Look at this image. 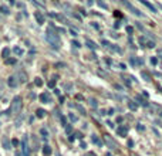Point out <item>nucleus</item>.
Masks as SVG:
<instances>
[{
    "label": "nucleus",
    "mask_w": 162,
    "mask_h": 156,
    "mask_svg": "<svg viewBox=\"0 0 162 156\" xmlns=\"http://www.w3.org/2000/svg\"><path fill=\"white\" fill-rule=\"evenodd\" d=\"M34 16H36V20H37V23H39V24H43V23H44V17H43V14H41L40 12H36Z\"/></svg>",
    "instance_id": "7"
},
{
    "label": "nucleus",
    "mask_w": 162,
    "mask_h": 156,
    "mask_svg": "<svg viewBox=\"0 0 162 156\" xmlns=\"http://www.w3.org/2000/svg\"><path fill=\"white\" fill-rule=\"evenodd\" d=\"M9 52H10V50H9V48H4L1 54H3V57H7V55H9Z\"/></svg>",
    "instance_id": "20"
},
{
    "label": "nucleus",
    "mask_w": 162,
    "mask_h": 156,
    "mask_svg": "<svg viewBox=\"0 0 162 156\" xmlns=\"http://www.w3.org/2000/svg\"><path fill=\"white\" fill-rule=\"evenodd\" d=\"M128 106H129V108H131L132 111H135V109H137V104H135L134 101H129V102H128Z\"/></svg>",
    "instance_id": "16"
},
{
    "label": "nucleus",
    "mask_w": 162,
    "mask_h": 156,
    "mask_svg": "<svg viewBox=\"0 0 162 156\" xmlns=\"http://www.w3.org/2000/svg\"><path fill=\"white\" fill-rule=\"evenodd\" d=\"M40 132H41V135H43L44 138H47V135H48V133H47V131H46V129H41Z\"/></svg>",
    "instance_id": "25"
},
{
    "label": "nucleus",
    "mask_w": 162,
    "mask_h": 156,
    "mask_svg": "<svg viewBox=\"0 0 162 156\" xmlns=\"http://www.w3.org/2000/svg\"><path fill=\"white\" fill-rule=\"evenodd\" d=\"M71 34H73V35L75 37V35H77V31H75V30H71Z\"/></svg>",
    "instance_id": "29"
},
{
    "label": "nucleus",
    "mask_w": 162,
    "mask_h": 156,
    "mask_svg": "<svg viewBox=\"0 0 162 156\" xmlns=\"http://www.w3.org/2000/svg\"><path fill=\"white\" fill-rule=\"evenodd\" d=\"M90 105H91V106H97V101H95V99H90Z\"/></svg>",
    "instance_id": "21"
},
{
    "label": "nucleus",
    "mask_w": 162,
    "mask_h": 156,
    "mask_svg": "<svg viewBox=\"0 0 162 156\" xmlns=\"http://www.w3.org/2000/svg\"><path fill=\"white\" fill-rule=\"evenodd\" d=\"M105 139H107V142L110 143V146H111V148H115V143H114V140H112V139H110V136H108V135L105 136Z\"/></svg>",
    "instance_id": "13"
},
{
    "label": "nucleus",
    "mask_w": 162,
    "mask_h": 156,
    "mask_svg": "<svg viewBox=\"0 0 162 156\" xmlns=\"http://www.w3.org/2000/svg\"><path fill=\"white\" fill-rule=\"evenodd\" d=\"M87 44H88L90 48H97V44H95L94 41H91V40H87Z\"/></svg>",
    "instance_id": "17"
},
{
    "label": "nucleus",
    "mask_w": 162,
    "mask_h": 156,
    "mask_svg": "<svg viewBox=\"0 0 162 156\" xmlns=\"http://www.w3.org/2000/svg\"><path fill=\"white\" fill-rule=\"evenodd\" d=\"M21 153H23V156H30V148H29L27 136H24L21 139Z\"/></svg>",
    "instance_id": "3"
},
{
    "label": "nucleus",
    "mask_w": 162,
    "mask_h": 156,
    "mask_svg": "<svg viewBox=\"0 0 162 156\" xmlns=\"http://www.w3.org/2000/svg\"><path fill=\"white\" fill-rule=\"evenodd\" d=\"M44 115H46V111H43V109H37V116H39V118H43Z\"/></svg>",
    "instance_id": "18"
},
{
    "label": "nucleus",
    "mask_w": 162,
    "mask_h": 156,
    "mask_svg": "<svg viewBox=\"0 0 162 156\" xmlns=\"http://www.w3.org/2000/svg\"><path fill=\"white\" fill-rule=\"evenodd\" d=\"M156 63H158V60H156L155 57H152V58H151V64H152V65H156Z\"/></svg>",
    "instance_id": "23"
},
{
    "label": "nucleus",
    "mask_w": 162,
    "mask_h": 156,
    "mask_svg": "<svg viewBox=\"0 0 162 156\" xmlns=\"http://www.w3.org/2000/svg\"><path fill=\"white\" fill-rule=\"evenodd\" d=\"M142 4H145V6L148 7V9H149V10H151L152 13H156V9H155V6H152L151 3H148V1H145V0H142Z\"/></svg>",
    "instance_id": "8"
},
{
    "label": "nucleus",
    "mask_w": 162,
    "mask_h": 156,
    "mask_svg": "<svg viewBox=\"0 0 162 156\" xmlns=\"http://www.w3.org/2000/svg\"><path fill=\"white\" fill-rule=\"evenodd\" d=\"M41 84H43V81H41L40 78H36V85H37V87H40Z\"/></svg>",
    "instance_id": "22"
},
{
    "label": "nucleus",
    "mask_w": 162,
    "mask_h": 156,
    "mask_svg": "<svg viewBox=\"0 0 162 156\" xmlns=\"http://www.w3.org/2000/svg\"><path fill=\"white\" fill-rule=\"evenodd\" d=\"M73 46H74V47H81L80 43H77V41H73Z\"/></svg>",
    "instance_id": "26"
},
{
    "label": "nucleus",
    "mask_w": 162,
    "mask_h": 156,
    "mask_svg": "<svg viewBox=\"0 0 162 156\" xmlns=\"http://www.w3.org/2000/svg\"><path fill=\"white\" fill-rule=\"evenodd\" d=\"M0 12H1V13H4V14H7V13H9V10H7L6 7H0Z\"/></svg>",
    "instance_id": "24"
},
{
    "label": "nucleus",
    "mask_w": 162,
    "mask_h": 156,
    "mask_svg": "<svg viewBox=\"0 0 162 156\" xmlns=\"http://www.w3.org/2000/svg\"><path fill=\"white\" fill-rule=\"evenodd\" d=\"M13 52H14L16 55H23L24 54V51L20 48V47H14V48H13Z\"/></svg>",
    "instance_id": "11"
},
{
    "label": "nucleus",
    "mask_w": 162,
    "mask_h": 156,
    "mask_svg": "<svg viewBox=\"0 0 162 156\" xmlns=\"http://www.w3.org/2000/svg\"><path fill=\"white\" fill-rule=\"evenodd\" d=\"M117 133H118V136H127V126H124V125L118 126Z\"/></svg>",
    "instance_id": "5"
},
{
    "label": "nucleus",
    "mask_w": 162,
    "mask_h": 156,
    "mask_svg": "<svg viewBox=\"0 0 162 156\" xmlns=\"http://www.w3.org/2000/svg\"><path fill=\"white\" fill-rule=\"evenodd\" d=\"M68 116H70V121H73V122H77V121H78V118H77L74 114H70Z\"/></svg>",
    "instance_id": "19"
},
{
    "label": "nucleus",
    "mask_w": 162,
    "mask_h": 156,
    "mask_svg": "<svg viewBox=\"0 0 162 156\" xmlns=\"http://www.w3.org/2000/svg\"><path fill=\"white\" fill-rule=\"evenodd\" d=\"M20 111H21V98H20V97H16V98L13 99V102H12L10 112H13V114H19Z\"/></svg>",
    "instance_id": "2"
},
{
    "label": "nucleus",
    "mask_w": 162,
    "mask_h": 156,
    "mask_svg": "<svg viewBox=\"0 0 162 156\" xmlns=\"http://www.w3.org/2000/svg\"><path fill=\"white\" fill-rule=\"evenodd\" d=\"M120 68H121V69H125V64H120Z\"/></svg>",
    "instance_id": "27"
},
{
    "label": "nucleus",
    "mask_w": 162,
    "mask_h": 156,
    "mask_svg": "<svg viewBox=\"0 0 162 156\" xmlns=\"http://www.w3.org/2000/svg\"><path fill=\"white\" fill-rule=\"evenodd\" d=\"M46 40L48 41V44H50L53 48H56V50L60 47V38H58V35L56 34V33L50 31V30L46 33Z\"/></svg>",
    "instance_id": "1"
},
{
    "label": "nucleus",
    "mask_w": 162,
    "mask_h": 156,
    "mask_svg": "<svg viewBox=\"0 0 162 156\" xmlns=\"http://www.w3.org/2000/svg\"><path fill=\"white\" fill-rule=\"evenodd\" d=\"M43 153H44V156H50L51 155V148H50L48 145H46V146L43 148Z\"/></svg>",
    "instance_id": "9"
},
{
    "label": "nucleus",
    "mask_w": 162,
    "mask_h": 156,
    "mask_svg": "<svg viewBox=\"0 0 162 156\" xmlns=\"http://www.w3.org/2000/svg\"><path fill=\"white\" fill-rule=\"evenodd\" d=\"M127 6H128V9H129V10H131V12H132L134 14H135V16H141V17H142V13L138 12V10H137V9H135V7H134L132 4H131V3H127Z\"/></svg>",
    "instance_id": "6"
},
{
    "label": "nucleus",
    "mask_w": 162,
    "mask_h": 156,
    "mask_svg": "<svg viewBox=\"0 0 162 156\" xmlns=\"http://www.w3.org/2000/svg\"><path fill=\"white\" fill-rule=\"evenodd\" d=\"M7 84H9V87H12V88H16L17 87V80H16V77H14V75H13V77H10V78H9V80H7Z\"/></svg>",
    "instance_id": "4"
},
{
    "label": "nucleus",
    "mask_w": 162,
    "mask_h": 156,
    "mask_svg": "<svg viewBox=\"0 0 162 156\" xmlns=\"http://www.w3.org/2000/svg\"><path fill=\"white\" fill-rule=\"evenodd\" d=\"M93 142H94V143H97L98 146H102V142H101V139H100L98 136H95V135H93Z\"/></svg>",
    "instance_id": "12"
},
{
    "label": "nucleus",
    "mask_w": 162,
    "mask_h": 156,
    "mask_svg": "<svg viewBox=\"0 0 162 156\" xmlns=\"http://www.w3.org/2000/svg\"><path fill=\"white\" fill-rule=\"evenodd\" d=\"M40 99L41 101H43V102H50V95H48V94H41L40 95Z\"/></svg>",
    "instance_id": "10"
},
{
    "label": "nucleus",
    "mask_w": 162,
    "mask_h": 156,
    "mask_svg": "<svg viewBox=\"0 0 162 156\" xmlns=\"http://www.w3.org/2000/svg\"><path fill=\"white\" fill-rule=\"evenodd\" d=\"M141 75H142V77L145 78V81H149V80H151L149 74H148V72H145V71H141Z\"/></svg>",
    "instance_id": "14"
},
{
    "label": "nucleus",
    "mask_w": 162,
    "mask_h": 156,
    "mask_svg": "<svg viewBox=\"0 0 162 156\" xmlns=\"http://www.w3.org/2000/svg\"><path fill=\"white\" fill-rule=\"evenodd\" d=\"M19 77H20V81H21V82H26V81H27V77H26V74H24V72H20V74H19Z\"/></svg>",
    "instance_id": "15"
},
{
    "label": "nucleus",
    "mask_w": 162,
    "mask_h": 156,
    "mask_svg": "<svg viewBox=\"0 0 162 156\" xmlns=\"http://www.w3.org/2000/svg\"><path fill=\"white\" fill-rule=\"evenodd\" d=\"M48 87H54V81H50V82H48Z\"/></svg>",
    "instance_id": "28"
}]
</instances>
